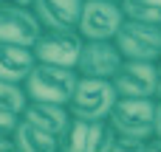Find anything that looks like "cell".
Masks as SVG:
<instances>
[{
    "label": "cell",
    "instance_id": "obj_9",
    "mask_svg": "<svg viewBox=\"0 0 161 152\" xmlns=\"http://www.w3.org/2000/svg\"><path fill=\"white\" fill-rule=\"evenodd\" d=\"M42 31L34 8H0V42L34 48Z\"/></svg>",
    "mask_w": 161,
    "mask_h": 152
},
{
    "label": "cell",
    "instance_id": "obj_20",
    "mask_svg": "<svg viewBox=\"0 0 161 152\" xmlns=\"http://www.w3.org/2000/svg\"><path fill=\"white\" fill-rule=\"evenodd\" d=\"M0 152H20L14 138H0Z\"/></svg>",
    "mask_w": 161,
    "mask_h": 152
},
{
    "label": "cell",
    "instance_id": "obj_15",
    "mask_svg": "<svg viewBox=\"0 0 161 152\" xmlns=\"http://www.w3.org/2000/svg\"><path fill=\"white\" fill-rule=\"evenodd\" d=\"M122 11L125 20L161 28V0H122Z\"/></svg>",
    "mask_w": 161,
    "mask_h": 152
},
{
    "label": "cell",
    "instance_id": "obj_16",
    "mask_svg": "<svg viewBox=\"0 0 161 152\" xmlns=\"http://www.w3.org/2000/svg\"><path fill=\"white\" fill-rule=\"evenodd\" d=\"M25 107H28V93H25V87L17 85V82H6V79H0V110L23 116Z\"/></svg>",
    "mask_w": 161,
    "mask_h": 152
},
{
    "label": "cell",
    "instance_id": "obj_25",
    "mask_svg": "<svg viewBox=\"0 0 161 152\" xmlns=\"http://www.w3.org/2000/svg\"><path fill=\"white\" fill-rule=\"evenodd\" d=\"M158 62H161V59H158Z\"/></svg>",
    "mask_w": 161,
    "mask_h": 152
},
{
    "label": "cell",
    "instance_id": "obj_17",
    "mask_svg": "<svg viewBox=\"0 0 161 152\" xmlns=\"http://www.w3.org/2000/svg\"><path fill=\"white\" fill-rule=\"evenodd\" d=\"M20 121H23V116L0 110V138H14V133H17Z\"/></svg>",
    "mask_w": 161,
    "mask_h": 152
},
{
    "label": "cell",
    "instance_id": "obj_3",
    "mask_svg": "<svg viewBox=\"0 0 161 152\" xmlns=\"http://www.w3.org/2000/svg\"><path fill=\"white\" fill-rule=\"evenodd\" d=\"M108 121L119 135L150 141L156 135V99H119Z\"/></svg>",
    "mask_w": 161,
    "mask_h": 152
},
{
    "label": "cell",
    "instance_id": "obj_12",
    "mask_svg": "<svg viewBox=\"0 0 161 152\" xmlns=\"http://www.w3.org/2000/svg\"><path fill=\"white\" fill-rule=\"evenodd\" d=\"M34 68H37V54H34V48L0 42V79L25 85V79L31 76Z\"/></svg>",
    "mask_w": 161,
    "mask_h": 152
},
{
    "label": "cell",
    "instance_id": "obj_1",
    "mask_svg": "<svg viewBox=\"0 0 161 152\" xmlns=\"http://www.w3.org/2000/svg\"><path fill=\"white\" fill-rule=\"evenodd\" d=\"M79 85V73L74 68H59V65H45L37 62L31 76L25 79V93L28 102H48V104H71L74 93Z\"/></svg>",
    "mask_w": 161,
    "mask_h": 152
},
{
    "label": "cell",
    "instance_id": "obj_18",
    "mask_svg": "<svg viewBox=\"0 0 161 152\" xmlns=\"http://www.w3.org/2000/svg\"><path fill=\"white\" fill-rule=\"evenodd\" d=\"M113 152H147V141H142V138H130V135H119Z\"/></svg>",
    "mask_w": 161,
    "mask_h": 152
},
{
    "label": "cell",
    "instance_id": "obj_14",
    "mask_svg": "<svg viewBox=\"0 0 161 152\" xmlns=\"http://www.w3.org/2000/svg\"><path fill=\"white\" fill-rule=\"evenodd\" d=\"M14 141H17L20 152H59L62 149V144H59L57 135H51V133L34 127V124L25 121V118L20 121V127H17V133H14Z\"/></svg>",
    "mask_w": 161,
    "mask_h": 152
},
{
    "label": "cell",
    "instance_id": "obj_22",
    "mask_svg": "<svg viewBox=\"0 0 161 152\" xmlns=\"http://www.w3.org/2000/svg\"><path fill=\"white\" fill-rule=\"evenodd\" d=\"M156 138H161V102H156Z\"/></svg>",
    "mask_w": 161,
    "mask_h": 152
},
{
    "label": "cell",
    "instance_id": "obj_6",
    "mask_svg": "<svg viewBox=\"0 0 161 152\" xmlns=\"http://www.w3.org/2000/svg\"><path fill=\"white\" fill-rule=\"evenodd\" d=\"M122 25H125L122 3H113V0H85L76 31L85 39H116Z\"/></svg>",
    "mask_w": 161,
    "mask_h": 152
},
{
    "label": "cell",
    "instance_id": "obj_4",
    "mask_svg": "<svg viewBox=\"0 0 161 152\" xmlns=\"http://www.w3.org/2000/svg\"><path fill=\"white\" fill-rule=\"evenodd\" d=\"M119 133L110 121H85L74 118L65 135L59 138L62 152H113Z\"/></svg>",
    "mask_w": 161,
    "mask_h": 152
},
{
    "label": "cell",
    "instance_id": "obj_10",
    "mask_svg": "<svg viewBox=\"0 0 161 152\" xmlns=\"http://www.w3.org/2000/svg\"><path fill=\"white\" fill-rule=\"evenodd\" d=\"M119 99H156V62H127L113 76Z\"/></svg>",
    "mask_w": 161,
    "mask_h": 152
},
{
    "label": "cell",
    "instance_id": "obj_2",
    "mask_svg": "<svg viewBox=\"0 0 161 152\" xmlns=\"http://www.w3.org/2000/svg\"><path fill=\"white\" fill-rule=\"evenodd\" d=\"M119 102L116 85L113 79H85L79 76L76 93L68 104L74 118H85V121H108L113 107Z\"/></svg>",
    "mask_w": 161,
    "mask_h": 152
},
{
    "label": "cell",
    "instance_id": "obj_5",
    "mask_svg": "<svg viewBox=\"0 0 161 152\" xmlns=\"http://www.w3.org/2000/svg\"><path fill=\"white\" fill-rule=\"evenodd\" d=\"M127 62H158L161 59V28L125 20L113 39Z\"/></svg>",
    "mask_w": 161,
    "mask_h": 152
},
{
    "label": "cell",
    "instance_id": "obj_24",
    "mask_svg": "<svg viewBox=\"0 0 161 152\" xmlns=\"http://www.w3.org/2000/svg\"><path fill=\"white\" fill-rule=\"evenodd\" d=\"M113 3H122V0H113Z\"/></svg>",
    "mask_w": 161,
    "mask_h": 152
},
{
    "label": "cell",
    "instance_id": "obj_8",
    "mask_svg": "<svg viewBox=\"0 0 161 152\" xmlns=\"http://www.w3.org/2000/svg\"><path fill=\"white\" fill-rule=\"evenodd\" d=\"M122 65L125 56L113 39H85L76 73L85 79H113Z\"/></svg>",
    "mask_w": 161,
    "mask_h": 152
},
{
    "label": "cell",
    "instance_id": "obj_7",
    "mask_svg": "<svg viewBox=\"0 0 161 152\" xmlns=\"http://www.w3.org/2000/svg\"><path fill=\"white\" fill-rule=\"evenodd\" d=\"M82 48H85V37L79 31H42V37L34 45V54H37V62L76 71Z\"/></svg>",
    "mask_w": 161,
    "mask_h": 152
},
{
    "label": "cell",
    "instance_id": "obj_13",
    "mask_svg": "<svg viewBox=\"0 0 161 152\" xmlns=\"http://www.w3.org/2000/svg\"><path fill=\"white\" fill-rule=\"evenodd\" d=\"M23 118L31 121L34 127L51 133V135H57V138H62L65 130H68L71 121H74V116H71V110H68L65 104H48V102H28Z\"/></svg>",
    "mask_w": 161,
    "mask_h": 152
},
{
    "label": "cell",
    "instance_id": "obj_11",
    "mask_svg": "<svg viewBox=\"0 0 161 152\" xmlns=\"http://www.w3.org/2000/svg\"><path fill=\"white\" fill-rule=\"evenodd\" d=\"M85 0H34V14L45 31H76Z\"/></svg>",
    "mask_w": 161,
    "mask_h": 152
},
{
    "label": "cell",
    "instance_id": "obj_21",
    "mask_svg": "<svg viewBox=\"0 0 161 152\" xmlns=\"http://www.w3.org/2000/svg\"><path fill=\"white\" fill-rule=\"evenodd\" d=\"M156 102H161V62H156Z\"/></svg>",
    "mask_w": 161,
    "mask_h": 152
},
{
    "label": "cell",
    "instance_id": "obj_26",
    "mask_svg": "<svg viewBox=\"0 0 161 152\" xmlns=\"http://www.w3.org/2000/svg\"><path fill=\"white\" fill-rule=\"evenodd\" d=\"M59 152H62V149H59Z\"/></svg>",
    "mask_w": 161,
    "mask_h": 152
},
{
    "label": "cell",
    "instance_id": "obj_23",
    "mask_svg": "<svg viewBox=\"0 0 161 152\" xmlns=\"http://www.w3.org/2000/svg\"><path fill=\"white\" fill-rule=\"evenodd\" d=\"M147 152H161V138H156V135H153V138L147 141Z\"/></svg>",
    "mask_w": 161,
    "mask_h": 152
},
{
    "label": "cell",
    "instance_id": "obj_19",
    "mask_svg": "<svg viewBox=\"0 0 161 152\" xmlns=\"http://www.w3.org/2000/svg\"><path fill=\"white\" fill-rule=\"evenodd\" d=\"M34 0H0V8H31Z\"/></svg>",
    "mask_w": 161,
    "mask_h": 152
}]
</instances>
